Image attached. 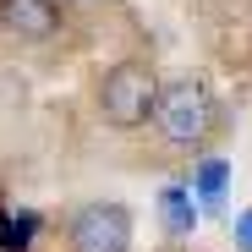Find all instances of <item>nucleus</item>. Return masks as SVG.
I'll use <instances>...</instances> for the list:
<instances>
[{
  "label": "nucleus",
  "instance_id": "obj_3",
  "mask_svg": "<svg viewBox=\"0 0 252 252\" xmlns=\"http://www.w3.org/2000/svg\"><path fill=\"white\" fill-rule=\"evenodd\" d=\"M71 252H132V214L121 203H82L66 225Z\"/></svg>",
  "mask_w": 252,
  "mask_h": 252
},
{
  "label": "nucleus",
  "instance_id": "obj_6",
  "mask_svg": "<svg viewBox=\"0 0 252 252\" xmlns=\"http://www.w3.org/2000/svg\"><path fill=\"white\" fill-rule=\"evenodd\" d=\"M225 187H230V164H225V159H203V164H197V187H192V197L208 203V208H220V203H225Z\"/></svg>",
  "mask_w": 252,
  "mask_h": 252
},
{
  "label": "nucleus",
  "instance_id": "obj_9",
  "mask_svg": "<svg viewBox=\"0 0 252 252\" xmlns=\"http://www.w3.org/2000/svg\"><path fill=\"white\" fill-rule=\"evenodd\" d=\"M6 225H11V214H6V208H0V241H6Z\"/></svg>",
  "mask_w": 252,
  "mask_h": 252
},
{
  "label": "nucleus",
  "instance_id": "obj_8",
  "mask_svg": "<svg viewBox=\"0 0 252 252\" xmlns=\"http://www.w3.org/2000/svg\"><path fill=\"white\" fill-rule=\"evenodd\" d=\"M236 247H241V252H252V208L236 220Z\"/></svg>",
  "mask_w": 252,
  "mask_h": 252
},
{
  "label": "nucleus",
  "instance_id": "obj_4",
  "mask_svg": "<svg viewBox=\"0 0 252 252\" xmlns=\"http://www.w3.org/2000/svg\"><path fill=\"white\" fill-rule=\"evenodd\" d=\"M0 28L17 38H50L61 28V11L50 0H0Z\"/></svg>",
  "mask_w": 252,
  "mask_h": 252
},
{
  "label": "nucleus",
  "instance_id": "obj_2",
  "mask_svg": "<svg viewBox=\"0 0 252 252\" xmlns=\"http://www.w3.org/2000/svg\"><path fill=\"white\" fill-rule=\"evenodd\" d=\"M154 121H159V132L170 143H197V137H208V126H214V94H208L197 77H181L170 88H159Z\"/></svg>",
  "mask_w": 252,
  "mask_h": 252
},
{
  "label": "nucleus",
  "instance_id": "obj_5",
  "mask_svg": "<svg viewBox=\"0 0 252 252\" xmlns=\"http://www.w3.org/2000/svg\"><path fill=\"white\" fill-rule=\"evenodd\" d=\"M159 220H164L170 236H192L197 230V197L187 187H164L159 192Z\"/></svg>",
  "mask_w": 252,
  "mask_h": 252
},
{
  "label": "nucleus",
  "instance_id": "obj_1",
  "mask_svg": "<svg viewBox=\"0 0 252 252\" xmlns=\"http://www.w3.org/2000/svg\"><path fill=\"white\" fill-rule=\"evenodd\" d=\"M159 104V77L143 66V61H121L110 77H104V88H99V110L110 126H143Z\"/></svg>",
  "mask_w": 252,
  "mask_h": 252
},
{
  "label": "nucleus",
  "instance_id": "obj_7",
  "mask_svg": "<svg viewBox=\"0 0 252 252\" xmlns=\"http://www.w3.org/2000/svg\"><path fill=\"white\" fill-rule=\"evenodd\" d=\"M33 236H38V214H17V220L6 225V241H0V252H28Z\"/></svg>",
  "mask_w": 252,
  "mask_h": 252
}]
</instances>
